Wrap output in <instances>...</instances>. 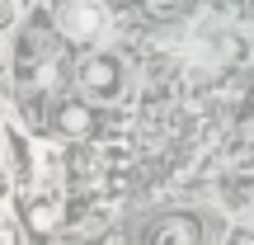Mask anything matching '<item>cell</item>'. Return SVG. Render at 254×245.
Here are the masks:
<instances>
[{"label":"cell","instance_id":"1","mask_svg":"<svg viewBox=\"0 0 254 245\" xmlns=\"http://www.w3.org/2000/svg\"><path fill=\"white\" fill-rule=\"evenodd\" d=\"M57 24H62L66 38L90 43V38H99L104 28H109V9H104V0H66V5L57 9Z\"/></svg>","mask_w":254,"mask_h":245},{"label":"cell","instance_id":"2","mask_svg":"<svg viewBox=\"0 0 254 245\" xmlns=\"http://www.w3.org/2000/svg\"><path fill=\"white\" fill-rule=\"evenodd\" d=\"M80 85L90 99H118L123 94V62L109 52H94L90 62L80 66Z\"/></svg>","mask_w":254,"mask_h":245},{"label":"cell","instance_id":"3","mask_svg":"<svg viewBox=\"0 0 254 245\" xmlns=\"http://www.w3.org/2000/svg\"><path fill=\"white\" fill-rule=\"evenodd\" d=\"M5 170H9V179L19 184V189H33L38 184V146H28V137L19 132L14 123L5 127Z\"/></svg>","mask_w":254,"mask_h":245},{"label":"cell","instance_id":"4","mask_svg":"<svg viewBox=\"0 0 254 245\" xmlns=\"http://www.w3.org/2000/svg\"><path fill=\"white\" fill-rule=\"evenodd\" d=\"M62 123H66V132H85V109H66Z\"/></svg>","mask_w":254,"mask_h":245},{"label":"cell","instance_id":"5","mask_svg":"<svg viewBox=\"0 0 254 245\" xmlns=\"http://www.w3.org/2000/svg\"><path fill=\"white\" fill-rule=\"evenodd\" d=\"M9 184H14V179H9V170H5V161H0V203H5V193H9Z\"/></svg>","mask_w":254,"mask_h":245},{"label":"cell","instance_id":"6","mask_svg":"<svg viewBox=\"0 0 254 245\" xmlns=\"http://www.w3.org/2000/svg\"><path fill=\"white\" fill-rule=\"evenodd\" d=\"M0 245H14V236H9V231H5V227H0Z\"/></svg>","mask_w":254,"mask_h":245}]
</instances>
